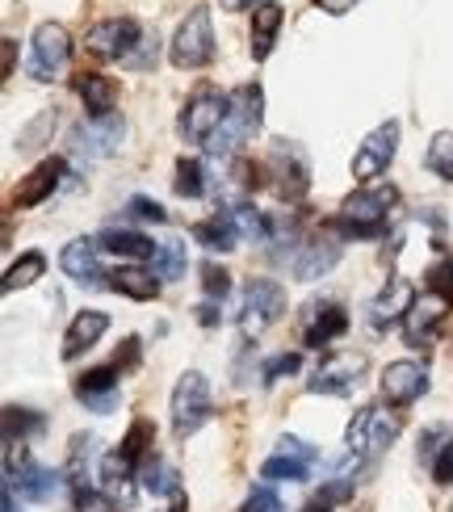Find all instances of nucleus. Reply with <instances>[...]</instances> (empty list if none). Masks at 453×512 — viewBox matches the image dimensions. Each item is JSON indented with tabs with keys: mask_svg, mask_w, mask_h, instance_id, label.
Instances as JSON below:
<instances>
[{
	"mask_svg": "<svg viewBox=\"0 0 453 512\" xmlns=\"http://www.w3.org/2000/svg\"><path fill=\"white\" fill-rule=\"evenodd\" d=\"M84 47L97 59H118L122 68L147 72V68H156V59H160V34L147 30L139 17H105L97 26H89Z\"/></svg>",
	"mask_w": 453,
	"mask_h": 512,
	"instance_id": "1",
	"label": "nucleus"
},
{
	"mask_svg": "<svg viewBox=\"0 0 453 512\" xmlns=\"http://www.w3.org/2000/svg\"><path fill=\"white\" fill-rule=\"evenodd\" d=\"M395 206H399V189L391 181H374L340 202L336 231L344 240H378V236H386V227H391Z\"/></svg>",
	"mask_w": 453,
	"mask_h": 512,
	"instance_id": "2",
	"label": "nucleus"
},
{
	"mask_svg": "<svg viewBox=\"0 0 453 512\" xmlns=\"http://www.w3.org/2000/svg\"><path fill=\"white\" fill-rule=\"evenodd\" d=\"M265 122V89L256 80L240 84V89L231 93V110H227V122L219 126V135H214L206 147L214 156H235L240 152V143H248L256 131H261Z\"/></svg>",
	"mask_w": 453,
	"mask_h": 512,
	"instance_id": "3",
	"label": "nucleus"
},
{
	"mask_svg": "<svg viewBox=\"0 0 453 512\" xmlns=\"http://www.w3.org/2000/svg\"><path fill=\"white\" fill-rule=\"evenodd\" d=\"M214 21H210V9L206 5H193L185 13V21L177 26V34H172L168 42V59H172V68H181V72H198L206 68V63H214Z\"/></svg>",
	"mask_w": 453,
	"mask_h": 512,
	"instance_id": "4",
	"label": "nucleus"
},
{
	"mask_svg": "<svg viewBox=\"0 0 453 512\" xmlns=\"http://www.w3.org/2000/svg\"><path fill=\"white\" fill-rule=\"evenodd\" d=\"M172 433H177V441H189L193 433L202 429V424L214 416V403H210V382L202 370H185L177 378V387H172Z\"/></svg>",
	"mask_w": 453,
	"mask_h": 512,
	"instance_id": "5",
	"label": "nucleus"
},
{
	"mask_svg": "<svg viewBox=\"0 0 453 512\" xmlns=\"http://www.w3.org/2000/svg\"><path fill=\"white\" fill-rule=\"evenodd\" d=\"M72 63V34L59 21H42L30 34V59H26V76L38 84H51L68 72Z\"/></svg>",
	"mask_w": 453,
	"mask_h": 512,
	"instance_id": "6",
	"label": "nucleus"
},
{
	"mask_svg": "<svg viewBox=\"0 0 453 512\" xmlns=\"http://www.w3.org/2000/svg\"><path fill=\"white\" fill-rule=\"evenodd\" d=\"M227 110H231V93L214 89V84H198V89L189 93L177 126H181V135L189 143H210L214 135H219V126L227 122Z\"/></svg>",
	"mask_w": 453,
	"mask_h": 512,
	"instance_id": "7",
	"label": "nucleus"
},
{
	"mask_svg": "<svg viewBox=\"0 0 453 512\" xmlns=\"http://www.w3.org/2000/svg\"><path fill=\"white\" fill-rule=\"evenodd\" d=\"M286 311V286L273 277H248L244 286V303H240V336L252 340L269 332Z\"/></svg>",
	"mask_w": 453,
	"mask_h": 512,
	"instance_id": "8",
	"label": "nucleus"
},
{
	"mask_svg": "<svg viewBox=\"0 0 453 512\" xmlns=\"http://www.w3.org/2000/svg\"><path fill=\"white\" fill-rule=\"evenodd\" d=\"M449 311H453V290L449 286H424L403 319V340L412 349H424L428 340H437V332L445 328Z\"/></svg>",
	"mask_w": 453,
	"mask_h": 512,
	"instance_id": "9",
	"label": "nucleus"
},
{
	"mask_svg": "<svg viewBox=\"0 0 453 512\" xmlns=\"http://www.w3.org/2000/svg\"><path fill=\"white\" fill-rule=\"evenodd\" d=\"M265 173L273 177V189L282 194L286 202H302L311 189V164L307 152L290 139H273L269 147V160H265Z\"/></svg>",
	"mask_w": 453,
	"mask_h": 512,
	"instance_id": "10",
	"label": "nucleus"
},
{
	"mask_svg": "<svg viewBox=\"0 0 453 512\" xmlns=\"http://www.w3.org/2000/svg\"><path fill=\"white\" fill-rule=\"evenodd\" d=\"M399 416L391 412H382V408H361L353 420H349V433H344V445H349V454L361 458V462H370L378 458L386 445H391L399 437Z\"/></svg>",
	"mask_w": 453,
	"mask_h": 512,
	"instance_id": "11",
	"label": "nucleus"
},
{
	"mask_svg": "<svg viewBox=\"0 0 453 512\" xmlns=\"http://www.w3.org/2000/svg\"><path fill=\"white\" fill-rule=\"evenodd\" d=\"M361 374H365V353L340 349L319 361V370L307 378V391L311 395H353Z\"/></svg>",
	"mask_w": 453,
	"mask_h": 512,
	"instance_id": "12",
	"label": "nucleus"
},
{
	"mask_svg": "<svg viewBox=\"0 0 453 512\" xmlns=\"http://www.w3.org/2000/svg\"><path fill=\"white\" fill-rule=\"evenodd\" d=\"M315 462H319V450H315L311 441H302V437H277V450L265 458L261 479H269V483H302V479L315 471Z\"/></svg>",
	"mask_w": 453,
	"mask_h": 512,
	"instance_id": "13",
	"label": "nucleus"
},
{
	"mask_svg": "<svg viewBox=\"0 0 453 512\" xmlns=\"http://www.w3.org/2000/svg\"><path fill=\"white\" fill-rule=\"evenodd\" d=\"M395 152H399V122H395V118H386V122H378L374 131L357 143L353 177H357V181H374V177H382L386 168H391Z\"/></svg>",
	"mask_w": 453,
	"mask_h": 512,
	"instance_id": "14",
	"label": "nucleus"
},
{
	"mask_svg": "<svg viewBox=\"0 0 453 512\" xmlns=\"http://www.w3.org/2000/svg\"><path fill=\"white\" fill-rule=\"evenodd\" d=\"M126 135V122L114 114V118H84L76 131L68 135V147L76 160H105L118 152V143Z\"/></svg>",
	"mask_w": 453,
	"mask_h": 512,
	"instance_id": "15",
	"label": "nucleus"
},
{
	"mask_svg": "<svg viewBox=\"0 0 453 512\" xmlns=\"http://www.w3.org/2000/svg\"><path fill=\"white\" fill-rule=\"evenodd\" d=\"M344 332H349V311H344L336 298H319V303H311L302 311V345L307 349L332 345V340H340Z\"/></svg>",
	"mask_w": 453,
	"mask_h": 512,
	"instance_id": "16",
	"label": "nucleus"
},
{
	"mask_svg": "<svg viewBox=\"0 0 453 512\" xmlns=\"http://www.w3.org/2000/svg\"><path fill=\"white\" fill-rule=\"evenodd\" d=\"M378 387H382V399L391 403V408H412V403L428 391V370L420 361H391V366L382 370Z\"/></svg>",
	"mask_w": 453,
	"mask_h": 512,
	"instance_id": "17",
	"label": "nucleus"
},
{
	"mask_svg": "<svg viewBox=\"0 0 453 512\" xmlns=\"http://www.w3.org/2000/svg\"><path fill=\"white\" fill-rule=\"evenodd\" d=\"M118 370L114 366H97V370H84L76 382H72V391L76 399L84 403V408H93L97 416H110L118 408Z\"/></svg>",
	"mask_w": 453,
	"mask_h": 512,
	"instance_id": "18",
	"label": "nucleus"
},
{
	"mask_svg": "<svg viewBox=\"0 0 453 512\" xmlns=\"http://www.w3.org/2000/svg\"><path fill=\"white\" fill-rule=\"evenodd\" d=\"M63 173H68V164H63L59 156L42 160L34 173L21 177V185L13 189V210H34V206H42V202H47L55 189L63 185Z\"/></svg>",
	"mask_w": 453,
	"mask_h": 512,
	"instance_id": "19",
	"label": "nucleus"
},
{
	"mask_svg": "<svg viewBox=\"0 0 453 512\" xmlns=\"http://www.w3.org/2000/svg\"><path fill=\"white\" fill-rule=\"evenodd\" d=\"M336 261H340V240L336 236H315V240L298 244V252L290 256V273L298 277V282H315V277H323Z\"/></svg>",
	"mask_w": 453,
	"mask_h": 512,
	"instance_id": "20",
	"label": "nucleus"
},
{
	"mask_svg": "<svg viewBox=\"0 0 453 512\" xmlns=\"http://www.w3.org/2000/svg\"><path fill=\"white\" fill-rule=\"evenodd\" d=\"M59 269L72 277L76 286H101V244L97 240H89V236H80V240H72L68 248L59 252Z\"/></svg>",
	"mask_w": 453,
	"mask_h": 512,
	"instance_id": "21",
	"label": "nucleus"
},
{
	"mask_svg": "<svg viewBox=\"0 0 453 512\" xmlns=\"http://www.w3.org/2000/svg\"><path fill=\"white\" fill-rule=\"evenodd\" d=\"M13 492H21V500H30V504H47L63 492V483H68V475L63 471H51V466H38V462H26L13 479H5Z\"/></svg>",
	"mask_w": 453,
	"mask_h": 512,
	"instance_id": "22",
	"label": "nucleus"
},
{
	"mask_svg": "<svg viewBox=\"0 0 453 512\" xmlns=\"http://www.w3.org/2000/svg\"><path fill=\"white\" fill-rule=\"evenodd\" d=\"M412 303H416L412 282H403V277H395V282H386V286H382V294L370 303V324H374L378 332H386L391 324H399V319H407Z\"/></svg>",
	"mask_w": 453,
	"mask_h": 512,
	"instance_id": "23",
	"label": "nucleus"
},
{
	"mask_svg": "<svg viewBox=\"0 0 453 512\" xmlns=\"http://www.w3.org/2000/svg\"><path fill=\"white\" fill-rule=\"evenodd\" d=\"M105 332H110V315H105V311H76L68 332H63V361L84 357Z\"/></svg>",
	"mask_w": 453,
	"mask_h": 512,
	"instance_id": "24",
	"label": "nucleus"
},
{
	"mask_svg": "<svg viewBox=\"0 0 453 512\" xmlns=\"http://www.w3.org/2000/svg\"><path fill=\"white\" fill-rule=\"evenodd\" d=\"M76 93L84 101V110H89V118H114V105H118V84L110 76L101 72H80L76 80Z\"/></svg>",
	"mask_w": 453,
	"mask_h": 512,
	"instance_id": "25",
	"label": "nucleus"
},
{
	"mask_svg": "<svg viewBox=\"0 0 453 512\" xmlns=\"http://www.w3.org/2000/svg\"><path fill=\"white\" fill-rule=\"evenodd\" d=\"M97 244L101 252H114L122 261H156V252H160V244H151L143 231H131V227H105Z\"/></svg>",
	"mask_w": 453,
	"mask_h": 512,
	"instance_id": "26",
	"label": "nucleus"
},
{
	"mask_svg": "<svg viewBox=\"0 0 453 512\" xmlns=\"http://www.w3.org/2000/svg\"><path fill=\"white\" fill-rule=\"evenodd\" d=\"M97 437L93 433H76L72 445H68V466H63V475H68V487L72 496L89 492V475H93V462H97Z\"/></svg>",
	"mask_w": 453,
	"mask_h": 512,
	"instance_id": "27",
	"label": "nucleus"
},
{
	"mask_svg": "<svg viewBox=\"0 0 453 512\" xmlns=\"http://www.w3.org/2000/svg\"><path fill=\"white\" fill-rule=\"evenodd\" d=\"M282 21H286V9L277 5V0H265L261 9L252 17V59L265 63L277 47V34H282Z\"/></svg>",
	"mask_w": 453,
	"mask_h": 512,
	"instance_id": "28",
	"label": "nucleus"
},
{
	"mask_svg": "<svg viewBox=\"0 0 453 512\" xmlns=\"http://www.w3.org/2000/svg\"><path fill=\"white\" fill-rule=\"evenodd\" d=\"M135 479H139V466L122 454L101 458V483H105V496H114L118 504H131L135 500Z\"/></svg>",
	"mask_w": 453,
	"mask_h": 512,
	"instance_id": "29",
	"label": "nucleus"
},
{
	"mask_svg": "<svg viewBox=\"0 0 453 512\" xmlns=\"http://www.w3.org/2000/svg\"><path fill=\"white\" fill-rule=\"evenodd\" d=\"M189 236L198 240L206 252H231L235 244H240V231H235V223H231V215H227V206H223V210H214L210 219L193 223Z\"/></svg>",
	"mask_w": 453,
	"mask_h": 512,
	"instance_id": "30",
	"label": "nucleus"
},
{
	"mask_svg": "<svg viewBox=\"0 0 453 512\" xmlns=\"http://www.w3.org/2000/svg\"><path fill=\"white\" fill-rule=\"evenodd\" d=\"M110 286L122 298H135V303H156L160 298V273H147V269H118L110 273Z\"/></svg>",
	"mask_w": 453,
	"mask_h": 512,
	"instance_id": "31",
	"label": "nucleus"
},
{
	"mask_svg": "<svg viewBox=\"0 0 453 512\" xmlns=\"http://www.w3.org/2000/svg\"><path fill=\"white\" fill-rule=\"evenodd\" d=\"M139 483H143V492H151V496H181V479H177V471L160 458V454H147L143 458V466H139Z\"/></svg>",
	"mask_w": 453,
	"mask_h": 512,
	"instance_id": "32",
	"label": "nucleus"
},
{
	"mask_svg": "<svg viewBox=\"0 0 453 512\" xmlns=\"http://www.w3.org/2000/svg\"><path fill=\"white\" fill-rule=\"evenodd\" d=\"M227 215H231L235 231H240V240H248V244H269V240H273V223H269L256 206H248V202H231V206H227Z\"/></svg>",
	"mask_w": 453,
	"mask_h": 512,
	"instance_id": "33",
	"label": "nucleus"
},
{
	"mask_svg": "<svg viewBox=\"0 0 453 512\" xmlns=\"http://www.w3.org/2000/svg\"><path fill=\"white\" fill-rule=\"evenodd\" d=\"M172 189H177V198H189V202L206 198V164H202L198 156H181V160H177V181H172Z\"/></svg>",
	"mask_w": 453,
	"mask_h": 512,
	"instance_id": "34",
	"label": "nucleus"
},
{
	"mask_svg": "<svg viewBox=\"0 0 453 512\" xmlns=\"http://www.w3.org/2000/svg\"><path fill=\"white\" fill-rule=\"evenodd\" d=\"M42 273H47V256H42V252H21V261H13V265L5 269V294L34 286Z\"/></svg>",
	"mask_w": 453,
	"mask_h": 512,
	"instance_id": "35",
	"label": "nucleus"
},
{
	"mask_svg": "<svg viewBox=\"0 0 453 512\" xmlns=\"http://www.w3.org/2000/svg\"><path fill=\"white\" fill-rule=\"evenodd\" d=\"M424 168H428L433 177H441V181L453 185V131H437L433 139H428Z\"/></svg>",
	"mask_w": 453,
	"mask_h": 512,
	"instance_id": "36",
	"label": "nucleus"
},
{
	"mask_svg": "<svg viewBox=\"0 0 453 512\" xmlns=\"http://www.w3.org/2000/svg\"><path fill=\"white\" fill-rule=\"evenodd\" d=\"M151 445H156V424L139 416V420L131 424V433L122 437L118 454H122V458H131L135 466H143V458H147V454H156V450H151Z\"/></svg>",
	"mask_w": 453,
	"mask_h": 512,
	"instance_id": "37",
	"label": "nucleus"
},
{
	"mask_svg": "<svg viewBox=\"0 0 453 512\" xmlns=\"http://www.w3.org/2000/svg\"><path fill=\"white\" fill-rule=\"evenodd\" d=\"M42 429V416L30 408H5V445H26Z\"/></svg>",
	"mask_w": 453,
	"mask_h": 512,
	"instance_id": "38",
	"label": "nucleus"
},
{
	"mask_svg": "<svg viewBox=\"0 0 453 512\" xmlns=\"http://www.w3.org/2000/svg\"><path fill=\"white\" fill-rule=\"evenodd\" d=\"M156 273L164 277V282H177V277H185V240H164L160 244Z\"/></svg>",
	"mask_w": 453,
	"mask_h": 512,
	"instance_id": "39",
	"label": "nucleus"
},
{
	"mask_svg": "<svg viewBox=\"0 0 453 512\" xmlns=\"http://www.w3.org/2000/svg\"><path fill=\"white\" fill-rule=\"evenodd\" d=\"M202 290H206V298L210 303H223V298L231 294V273L223 269V265H202Z\"/></svg>",
	"mask_w": 453,
	"mask_h": 512,
	"instance_id": "40",
	"label": "nucleus"
},
{
	"mask_svg": "<svg viewBox=\"0 0 453 512\" xmlns=\"http://www.w3.org/2000/svg\"><path fill=\"white\" fill-rule=\"evenodd\" d=\"M298 366H302V357H298V353H277V357H269L265 366H261V382H265V387H273L277 378L298 374Z\"/></svg>",
	"mask_w": 453,
	"mask_h": 512,
	"instance_id": "41",
	"label": "nucleus"
},
{
	"mask_svg": "<svg viewBox=\"0 0 453 512\" xmlns=\"http://www.w3.org/2000/svg\"><path fill=\"white\" fill-rule=\"evenodd\" d=\"M126 215H131V219H143V223H168V210L156 202V198H143V194H135L131 202H126Z\"/></svg>",
	"mask_w": 453,
	"mask_h": 512,
	"instance_id": "42",
	"label": "nucleus"
},
{
	"mask_svg": "<svg viewBox=\"0 0 453 512\" xmlns=\"http://www.w3.org/2000/svg\"><path fill=\"white\" fill-rule=\"evenodd\" d=\"M139 357H143V340H139V336H126L122 349L114 353V370H118V374L139 370Z\"/></svg>",
	"mask_w": 453,
	"mask_h": 512,
	"instance_id": "43",
	"label": "nucleus"
},
{
	"mask_svg": "<svg viewBox=\"0 0 453 512\" xmlns=\"http://www.w3.org/2000/svg\"><path fill=\"white\" fill-rule=\"evenodd\" d=\"M240 512H286V504H282V496H277L273 487H256Z\"/></svg>",
	"mask_w": 453,
	"mask_h": 512,
	"instance_id": "44",
	"label": "nucleus"
},
{
	"mask_svg": "<svg viewBox=\"0 0 453 512\" xmlns=\"http://www.w3.org/2000/svg\"><path fill=\"white\" fill-rule=\"evenodd\" d=\"M76 500V512H118V500L114 496H105V492H80V496H72Z\"/></svg>",
	"mask_w": 453,
	"mask_h": 512,
	"instance_id": "45",
	"label": "nucleus"
},
{
	"mask_svg": "<svg viewBox=\"0 0 453 512\" xmlns=\"http://www.w3.org/2000/svg\"><path fill=\"white\" fill-rule=\"evenodd\" d=\"M433 479L441 483V487H453V437L437 450V458H433Z\"/></svg>",
	"mask_w": 453,
	"mask_h": 512,
	"instance_id": "46",
	"label": "nucleus"
},
{
	"mask_svg": "<svg viewBox=\"0 0 453 512\" xmlns=\"http://www.w3.org/2000/svg\"><path fill=\"white\" fill-rule=\"evenodd\" d=\"M0 51H5V63H0V72H5V80L17 72V42L13 38H5V42H0Z\"/></svg>",
	"mask_w": 453,
	"mask_h": 512,
	"instance_id": "47",
	"label": "nucleus"
},
{
	"mask_svg": "<svg viewBox=\"0 0 453 512\" xmlns=\"http://www.w3.org/2000/svg\"><path fill=\"white\" fill-rule=\"evenodd\" d=\"M315 5L328 13V17H344L349 9H357V0H315Z\"/></svg>",
	"mask_w": 453,
	"mask_h": 512,
	"instance_id": "48",
	"label": "nucleus"
},
{
	"mask_svg": "<svg viewBox=\"0 0 453 512\" xmlns=\"http://www.w3.org/2000/svg\"><path fill=\"white\" fill-rule=\"evenodd\" d=\"M198 319H202V324H206V328H214V324H219V307H214V303H210V298H206V303L198 307Z\"/></svg>",
	"mask_w": 453,
	"mask_h": 512,
	"instance_id": "49",
	"label": "nucleus"
},
{
	"mask_svg": "<svg viewBox=\"0 0 453 512\" xmlns=\"http://www.w3.org/2000/svg\"><path fill=\"white\" fill-rule=\"evenodd\" d=\"M219 5H223V9H231V13H240V9H252L256 0H219Z\"/></svg>",
	"mask_w": 453,
	"mask_h": 512,
	"instance_id": "50",
	"label": "nucleus"
},
{
	"mask_svg": "<svg viewBox=\"0 0 453 512\" xmlns=\"http://www.w3.org/2000/svg\"><path fill=\"white\" fill-rule=\"evenodd\" d=\"M5 512H17V492H13L9 483H5Z\"/></svg>",
	"mask_w": 453,
	"mask_h": 512,
	"instance_id": "51",
	"label": "nucleus"
},
{
	"mask_svg": "<svg viewBox=\"0 0 453 512\" xmlns=\"http://www.w3.org/2000/svg\"><path fill=\"white\" fill-rule=\"evenodd\" d=\"M185 508H189V500H185V492H181V496H172V508H168V512H185Z\"/></svg>",
	"mask_w": 453,
	"mask_h": 512,
	"instance_id": "52",
	"label": "nucleus"
}]
</instances>
